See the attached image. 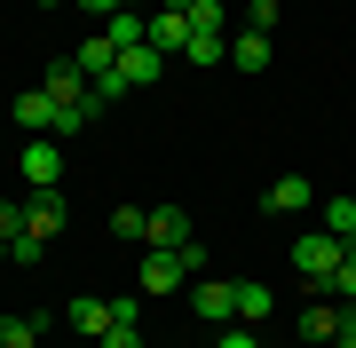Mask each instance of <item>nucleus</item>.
<instances>
[{"label":"nucleus","instance_id":"1","mask_svg":"<svg viewBox=\"0 0 356 348\" xmlns=\"http://www.w3.org/2000/svg\"><path fill=\"white\" fill-rule=\"evenodd\" d=\"M64 222H72V206H64V190H32L24 198V230H16V245H8V261H32L48 254V238H64Z\"/></svg>","mask_w":356,"mask_h":348},{"label":"nucleus","instance_id":"2","mask_svg":"<svg viewBox=\"0 0 356 348\" xmlns=\"http://www.w3.org/2000/svg\"><path fill=\"white\" fill-rule=\"evenodd\" d=\"M341 254H348V238H332V230H309V238H293V270H301V285L325 301V277L341 270Z\"/></svg>","mask_w":356,"mask_h":348},{"label":"nucleus","instance_id":"3","mask_svg":"<svg viewBox=\"0 0 356 348\" xmlns=\"http://www.w3.org/2000/svg\"><path fill=\"white\" fill-rule=\"evenodd\" d=\"M16 174H24L32 190H56V182H64V135H24V151H16Z\"/></svg>","mask_w":356,"mask_h":348},{"label":"nucleus","instance_id":"4","mask_svg":"<svg viewBox=\"0 0 356 348\" xmlns=\"http://www.w3.org/2000/svg\"><path fill=\"white\" fill-rule=\"evenodd\" d=\"M135 293H143V301H175V293H191L182 245H175V254H143V270H135Z\"/></svg>","mask_w":356,"mask_h":348},{"label":"nucleus","instance_id":"5","mask_svg":"<svg viewBox=\"0 0 356 348\" xmlns=\"http://www.w3.org/2000/svg\"><path fill=\"white\" fill-rule=\"evenodd\" d=\"M8 119H16L24 135H56V127H64V103H56L48 88H24V95L8 103Z\"/></svg>","mask_w":356,"mask_h":348},{"label":"nucleus","instance_id":"6","mask_svg":"<svg viewBox=\"0 0 356 348\" xmlns=\"http://www.w3.org/2000/svg\"><path fill=\"white\" fill-rule=\"evenodd\" d=\"M191 309L214 324V333H222V324H238V293H229V277H191Z\"/></svg>","mask_w":356,"mask_h":348},{"label":"nucleus","instance_id":"7","mask_svg":"<svg viewBox=\"0 0 356 348\" xmlns=\"http://www.w3.org/2000/svg\"><path fill=\"white\" fill-rule=\"evenodd\" d=\"M175 245H191V214H182V206H151V222H143V254H175Z\"/></svg>","mask_w":356,"mask_h":348},{"label":"nucleus","instance_id":"8","mask_svg":"<svg viewBox=\"0 0 356 348\" xmlns=\"http://www.w3.org/2000/svg\"><path fill=\"white\" fill-rule=\"evenodd\" d=\"M261 206L269 214H309V206H317V182H309V174H277L261 190Z\"/></svg>","mask_w":356,"mask_h":348},{"label":"nucleus","instance_id":"9","mask_svg":"<svg viewBox=\"0 0 356 348\" xmlns=\"http://www.w3.org/2000/svg\"><path fill=\"white\" fill-rule=\"evenodd\" d=\"M269 56H277V40H269V32H254V24L229 40V64H238L245 79H254V72H269Z\"/></svg>","mask_w":356,"mask_h":348},{"label":"nucleus","instance_id":"10","mask_svg":"<svg viewBox=\"0 0 356 348\" xmlns=\"http://www.w3.org/2000/svg\"><path fill=\"white\" fill-rule=\"evenodd\" d=\"M151 48H159V56L191 48V8H159V16H151Z\"/></svg>","mask_w":356,"mask_h":348},{"label":"nucleus","instance_id":"11","mask_svg":"<svg viewBox=\"0 0 356 348\" xmlns=\"http://www.w3.org/2000/svg\"><path fill=\"white\" fill-rule=\"evenodd\" d=\"M229 293H238V324H261L269 309H277V293H269L261 277H229Z\"/></svg>","mask_w":356,"mask_h":348},{"label":"nucleus","instance_id":"12","mask_svg":"<svg viewBox=\"0 0 356 348\" xmlns=\"http://www.w3.org/2000/svg\"><path fill=\"white\" fill-rule=\"evenodd\" d=\"M119 72H127V88L143 95V88H159V72H166V56L151 48V40H143V48H127V56H119Z\"/></svg>","mask_w":356,"mask_h":348},{"label":"nucleus","instance_id":"13","mask_svg":"<svg viewBox=\"0 0 356 348\" xmlns=\"http://www.w3.org/2000/svg\"><path fill=\"white\" fill-rule=\"evenodd\" d=\"M341 317H348V301H309V309H301V333L332 348V333H341Z\"/></svg>","mask_w":356,"mask_h":348},{"label":"nucleus","instance_id":"14","mask_svg":"<svg viewBox=\"0 0 356 348\" xmlns=\"http://www.w3.org/2000/svg\"><path fill=\"white\" fill-rule=\"evenodd\" d=\"M64 317H72V333H88V340H103V333H111V301H95V293H88V301H72Z\"/></svg>","mask_w":356,"mask_h":348},{"label":"nucleus","instance_id":"15","mask_svg":"<svg viewBox=\"0 0 356 348\" xmlns=\"http://www.w3.org/2000/svg\"><path fill=\"white\" fill-rule=\"evenodd\" d=\"M72 64H79V72H88V79H103V72H111V64H119V48H111V40H103V32H95V40H79V48H72Z\"/></svg>","mask_w":356,"mask_h":348},{"label":"nucleus","instance_id":"16","mask_svg":"<svg viewBox=\"0 0 356 348\" xmlns=\"http://www.w3.org/2000/svg\"><path fill=\"white\" fill-rule=\"evenodd\" d=\"M317 230H332V238H356V198H325V206H317Z\"/></svg>","mask_w":356,"mask_h":348},{"label":"nucleus","instance_id":"17","mask_svg":"<svg viewBox=\"0 0 356 348\" xmlns=\"http://www.w3.org/2000/svg\"><path fill=\"white\" fill-rule=\"evenodd\" d=\"M0 348H40V317L8 309V317H0Z\"/></svg>","mask_w":356,"mask_h":348},{"label":"nucleus","instance_id":"18","mask_svg":"<svg viewBox=\"0 0 356 348\" xmlns=\"http://www.w3.org/2000/svg\"><path fill=\"white\" fill-rule=\"evenodd\" d=\"M191 64H229V32H191Z\"/></svg>","mask_w":356,"mask_h":348},{"label":"nucleus","instance_id":"19","mask_svg":"<svg viewBox=\"0 0 356 348\" xmlns=\"http://www.w3.org/2000/svg\"><path fill=\"white\" fill-rule=\"evenodd\" d=\"M325 301H348V309H356V254H341V270L325 277Z\"/></svg>","mask_w":356,"mask_h":348},{"label":"nucleus","instance_id":"20","mask_svg":"<svg viewBox=\"0 0 356 348\" xmlns=\"http://www.w3.org/2000/svg\"><path fill=\"white\" fill-rule=\"evenodd\" d=\"M143 222H151V206H119V214H111V238H135V245H143Z\"/></svg>","mask_w":356,"mask_h":348},{"label":"nucleus","instance_id":"21","mask_svg":"<svg viewBox=\"0 0 356 348\" xmlns=\"http://www.w3.org/2000/svg\"><path fill=\"white\" fill-rule=\"evenodd\" d=\"M214 348H261V333H254V324H222V340Z\"/></svg>","mask_w":356,"mask_h":348},{"label":"nucleus","instance_id":"22","mask_svg":"<svg viewBox=\"0 0 356 348\" xmlns=\"http://www.w3.org/2000/svg\"><path fill=\"white\" fill-rule=\"evenodd\" d=\"M245 24H254V32H277V0H254V8H245Z\"/></svg>","mask_w":356,"mask_h":348},{"label":"nucleus","instance_id":"23","mask_svg":"<svg viewBox=\"0 0 356 348\" xmlns=\"http://www.w3.org/2000/svg\"><path fill=\"white\" fill-rule=\"evenodd\" d=\"M16 230H24V206H16V198H0V238L16 245Z\"/></svg>","mask_w":356,"mask_h":348},{"label":"nucleus","instance_id":"24","mask_svg":"<svg viewBox=\"0 0 356 348\" xmlns=\"http://www.w3.org/2000/svg\"><path fill=\"white\" fill-rule=\"evenodd\" d=\"M79 8H88V16H95V24H111V16H119V8H127V0H79Z\"/></svg>","mask_w":356,"mask_h":348},{"label":"nucleus","instance_id":"25","mask_svg":"<svg viewBox=\"0 0 356 348\" xmlns=\"http://www.w3.org/2000/svg\"><path fill=\"white\" fill-rule=\"evenodd\" d=\"M332 348H356V309L341 317V333H332Z\"/></svg>","mask_w":356,"mask_h":348},{"label":"nucleus","instance_id":"26","mask_svg":"<svg viewBox=\"0 0 356 348\" xmlns=\"http://www.w3.org/2000/svg\"><path fill=\"white\" fill-rule=\"evenodd\" d=\"M32 8H64V0H32Z\"/></svg>","mask_w":356,"mask_h":348},{"label":"nucleus","instance_id":"27","mask_svg":"<svg viewBox=\"0 0 356 348\" xmlns=\"http://www.w3.org/2000/svg\"><path fill=\"white\" fill-rule=\"evenodd\" d=\"M0 261H8V238H0Z\"/></svg>","mask_w":356,"mask_h":348},{"label":"nucleus","instance_id":"28","mask_svg":"<svg viewBox=\"0 0 356 348\" xmlns=\"http://www.w3.org/2000/svg\"><path fill=\"white\" fill-rule=\"evenodd\" d=\"M348 254H356V238H348Z\"/></svg>","mask_w":356,"mask_h":348}]
</instances>
